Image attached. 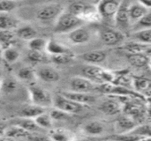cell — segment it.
Returning <instances> with one entry per match:
<instances>
[{
    "label": "cell",
    "mask_w": 151,
    "mask_h": 141,
    "mask_svg": "<svg viewBox=\"0 0 151 141\" xmlns=\"http://www.w3.org/2000/svg\"><path fill=\"white\" fill-rule=\"evenodd\" d=\"M142 137L133 133H123V134H114L108 139L114 141H139Z\"/></svg>",
    "instance_id": "cell-36"
},
{
    "label": "cell",
    "mask_w": 151,
    "mask_h": 141,
    "mask_svg": "<svg viewBox=\"0 0 151 141\" xmlns=\"http://www.w3.org/2000/svg\"><path fill=\"white\" fill-rule=\"evenodd\" d=\"M0 95H1V92H0Z\"/></svg>",
    "instance_id": "cell-47"
},
{
    "label": "cell",
    "mask_w": 151,
    "mask_h": 141,
    "mask_svg": "<svg viewBox=\"0 0 151 141\" xmlns=\"http://www.w3.org/2000/svg\"><path fill=\"white\" fill-rule=\"evenodd\" d=\"M19 57H20V52L13 46L3 50L2 59L9 64H12L16 63L19 60Z\"/></svg>",
    "instance_id": "cell-29"
},
{
    "label": "cell",
    "mask_w": 151,
    "mask_h": 141,
    "mask_svg": "<svg viewBox=\"0 0 151 141\" xmlns=\"http://www.w3.org/2000/svg\"><path fill=\"white\" fill-rule=\"evenodd\" d=\"M137 87L140 88V89H145L147 87H148V81L144 79H137V83H136Z\"/></svg>",
    "instance_id": "cell-40"
},
{
    "label": "cell",
    "mask_w": 151,
    "mask_h": 141,
    "mask_svg": "<svg viewBox=\"0 0 151 141\" xmlns=\"http://www.w3.org/2000/svg\"><path fill=\"white\" fill-rule=\"evenodd\" d=\"M3 50H4V49H2V47L0 46V60L2 59V54H3Z\"/></svg>",
    "instance_id": "cell-44"
},
{
    "label": "cell",
    "mask_w": 151,
    "mask_h": 141,
    "mask_svg": "<svg viewBox=\"0 0 151 141\" xmlns=\"http://www.w3.org/2000/svg\"><path fill=\"white\" fill-rule=\"evenodd\" d=\"M46 112V109H43L42 107L36 106L35 104H31L28 106L24 107L20 112H19V116L22 118H27V119H35L38 116L43 114Z\"/></svg>",
    "instance_id": "cell-20"
},
{
    "label": "cell",
    "mask_w": 151,
    "mask_h": 141,
    "mask_svg": "<svg viewBox=\"0 0 151 141\" xmlns=\"http://www.w3.org/2000/svg\"><path fill=\"white\" fill-rule=\"evenodd\" d=\"M50 115L51 117V118L53 120H56V121H62V120H65L68 118L69 117V114L60 110H58V109H55L53 108L50 112Z\"/></svg>",
    "instance_id": "cell-39"
},
{
    "label": "cell",
    "mask_w": 151,
    "mask_h": 141,
    "mask_svg": "<svg viewBox=\"0 0 151 141\" xmlns=\"http://www.w3.org/2000/svg\"><path fill=\"white\" fill-rule=\"evenodd\" d=\"M70 88L72 92L89 94L96 89V86L92 80L85 77H73L70 80Z\"/></svg>",
    "instance_id": "cell-8"
},
{
    "label": "cell",
    "mask_w": 151,
    "mask_h": 141,
    "mask_svg": "<svg viewBox=\"0 0 151 141\" xmlns=\"http://www.w3.org/2000/svg\"><path fill=\"white\" fill-rule=\"evenodd\" d=\"M53 108L60 110L67 114H77L79 112H81L83 108L84 105L77 103L70 99H68L67 97L64 96L62 94H57L53 97Z\"/></svg>",
    "instance_id": "cell-5"
},
{
    "label": "cell",
    "mask_w": 151,
    "mask_h": 141,
    "mask_svg": "<svg viewBox=\"0 0 151 141\" xmlns=\"http://www.w3.org/2000/svg\"><path fill=\"white\" fill-rule=\"evenodd\" d=\"M16 34L11 30H0V46L3 49L12 47Z\"/></svg>",
    "instance_id": "cell-26"
},
{
    "label": "cell",
    "mask_w": 151,
    "mask_h": 141,
    "mask_svg": "<svg viewBox=\"0 0 151 141\" xmlns=\"http://www.w3.org/2000/svg\"><path fill=\"white\" fill-rule=\"evenodd\" d=\"M121 1L117 0H104L97 4V11L101 19H114L119 8Z\"/></svg>",
    "instance_id": "cell-7"
},
{
    "label": "cell",
    "mask_w": 151,
    "mask_h": 141,
    "mask_svg": "<svg viewBox=\"0 0 151 141\" xmlns=\"http://www.w3.org/2000/svg\"><path fill=\"white\" fill-rule=\"evenodd\" d=\"M101 141H114V140H111L108 139V140H101Z\"/></svg>",
    "instance_id": "cell-45"
},
{
    "label": "cell",
    "mask_w": 151,
    "mask_h": 141,
    "mask_svg": "<svg viewBox=\"0 0 151 141\" xmlns=\"http://www.w3.org/2000/svg\"><path fill=\"white\" fill-rule=\"evenodd\" d=\"M130 2L128 1H121L119 8L115 16V21L117 26L121 29H127L131 21L129 16V7Z\"/></svg>",
    "instance_id": "cell-9"
},
{
    "label": "cell",
    "mask_w": 151,
    "mask_h": 141,
    "mask_svg": "<svg viewBox=\"0 0 151 141\" xmlns=\"http://www.w3.org/2000/svg\"><path fill=\"white\" fill-rule=\"evenodd\" d=\"M27 90L32 104L42 107L43 109L53 106V97L44 88L33 83L28 86Z\"/></svg>",
    "instance_id": "cell-3"
},
{
    "label": "cell",
    "mask_w": 151,
    "mask_h": 141,
    "mask_svg": "<svg viewBox=\"0 0 151 141\" xmlns=\"http://www.w3.org/2000/svg\"><path fill=\"white\" fill-rule=\"evenodd\" d=\"M13 125H19L21 128H23L24 130H26L27 132H28L29 133H38L39 129H41L36 123L35 122L34 119H27V118H19L17 120V122Z\"/></svg>",
    "instance_id": "cell-30"
},
{
    "label": "cell",
    "mask_w": 151,
    "mask_h": 141,
    "mask_svg": "<svg viewBox=\"0 0 151 141\" xmlns=\"http://www.w3.org/2000/svg\"><path fill=\"white\" fill-rule=\"evenodd\" d=\"M16 78L18 80L27 82L28 85L35 83L36 79L35 69L32 68L31 66H24L19 68L16 72Z\"/></svg>",
    "instance_id": "cell-16"
},
{
    "label": "cell",
    "mask_w": 151,
    "mask_h": 141,
    "mask_svg": "<svg viewBox=\"0 0 151 141\" xmlns=\"http://www.w3.org/2000/svg\"><path fill=\"white\" fill-rule=\"evenodd\" d=\"M15 34H16V36L19 37V39H22V40H25V41H31L32 39L37 37V32L36 30L29 26V25H25V26H19L16 31H15Z\"/></svg>",
    "instance_id": "cell-22"
},
{
    "label": "cell",
    "mask_w": 151,
    "mask_h": 141,
    "mask_svg": "<svg viewBox=\"0 0 151 141\" xmlns=\"http://www.w3.org/2000/svg\"><path fill=\"white\" fill-rule=\"evenodd\" d=\"M36 79L42 81L53 83L60 79V75L57 70L48 65H40L35 69Z\"/></svg>",
    "instance_id": "cell-10"
},
{
    "label": "cell",
    "mask_w": 151,
    "mask_h": 141,
    "mask_svg": "<svg viewBox=\"0 0 151 141\" xmlns=\"http://www.w3.org/2000/svg\"><path fill=\"white\" fill-rule=\"evenodd\" d=\"M68 12L81 18L82 20L96 21L100 18V15L97 11V6L94 4L84 2V1H75L71 3L66 10Z\"/></svg>",
    "instance_id": "cell-1"
},
{
    "label": "cell",
    "mask_w": 151,
    "mask_h": 141,
    "mask_svg": "<svg viewBox=\"0 0 151 141\" xmlns=\"http://www.w3.org/2000/svg\"><path fill=\"white\" fill-rule=\"evenodd\" d=\"M27 58L29 62L32 64H43L47 60V57L43 52H35V51H30L28 53Z\"/></svg>",
    "instance_id": "cell-37"
},
{
    "label": "cell",
    "mask_w": 151,
    "mask_h": 141,
    "mask_svg": "<svg viewBox=\"0 0 151 141\" xmlns=\"http://www.w3.org/2000/svg\"><path fill=\"white\" fill-rule=\"evenodd\" d=\"M46 51L50 55V56H55V55H60V54H66V53H72L71 50L64 46L63 44L58 42L57 41L50 39L48 41V45Z\"/></svg>",
    "instance_id": "cell-24"
},
{
    "label": "cell",
    "mask_w": 151,
    "mask_h": 141,
    "mask_svg": "<svg viewBox=\"0 0 151 141\" xmlns=\"http://www.w3.org/2000/svg\"><path fill=\"white\" fill-rule=\"evenodd\" d=\"M30 135L31 133H29L28 132H27L20 126L13 125L12 126H8L4 137L10 138L15 140H19L23 139H29Z\"/></svg>",
    "instance_id": "cell-19"
},
{
    "label": "cell",
    "mask_w": 151,
    "mask_h": 141,
    "mask_svg": "<svg viewBox=\"0 0 151 141\" xmlns=\"http://www.w3.org/2000/svg\"><path fill=\"white\" fill-rule=\"evenodd\" d=\"M82 74L88 79L100 81L104 83H111L113 80V75L96 65H87L82 69Z\"/></svg>",
    "instance_id": "cell-6"
},
{
    "label": "cell",
    "mask_w": 151,
    "mask_h": 141,
    "mask_svg": "<svg viewBox=\"0 0 151 141\" xmlns=\"http://www.w3.org/2000/svg\"><path fill=\"white\" fill-rule=\"evenodd\" d=\"M0 141H19L15 140H12V139H10V138H7V137H3L0 139Z\"/></svg>",
    "instance_id": "cell-42"
},
{
    "label": "cell",
    "mask_w": 151,
    "mask_h": 141,
    "mask_svg": "<svg viewBox=\"0 0 151 141\" xmlns=\"http://www.w3.org/2000/svg\"><path fill=\"white\" fill-rule=\"evenodd\" d=\"M139 141H151V138H150V137H142Z\"/></svg>",
    "instance_id": "cell-43"
},
{
    "label": "cell",
    "mask_w": 151,
    "mask_h": 141,
    "mask_svg": "<svg viewBox=\"0 0 151 141\" xmlns=\"http://www.w3.org/2000/svg\"><path fill=\"white\" fill-rule=\"evenodd\" d=\"M15 1H0V13H9L17 7Z\"/></svg>",
    "instance_id": "cell-38"
},
{
    "label": "cell",
    "mask_w": 151,
    "mask_h": 141,
    "mask_svg": "<svg viewBox=\"0 0 151 141\" xmlns=\"http://www.w3.org/2000/svg\"><path fill=\"white\" fill-rule=\"evenodd\" d=\"M101 40L107 46H116L121 43L124 39V34H122L119 30H115L112 28H105L101 31Z\"/></svg>",
    "instance_id": "cell-11"
},
{
    "label": "cell",
    "mask_w": 151,
    "mask_h": 141,
    "mask_svg": "<svg viewBox=\"0 0 151 141\" xmlns=\"http://www.w3.org/2000/svg\"><path fill=\"white\" fill-rule=\"evenodd\" d=\"M36 125L41 129H48L51 130L53 126V119L51 118L50 113H43L40 116H38L36 118L34 119Z\"/></svg>",
    "instance_id": "cell-31"
},
{
    "label": "cell",
    "mask_w": 151,
    "mask_h": 141,
    "mask_svg": "<svg viewBox=\"0 0 151 141\" xmlns=\"http://www.w3.org/2000/svg\"><path fill=\"white\" fill-rule=\"evenodd\" d=\"M133 37L136 42L151 44V28H142L133 34Z\"/></svg>",
    "instance_id": "cell-32"
},
{
    "label": "cell",
    "mask_w": 151,
    "mask_h": 141,
    "mask_svg": "<svg viewBox=\"0 0 151 141\" xmlns=\"http://www.w3.org/2000/svg\"><path fill=\"white\" fill-rule=\"evenodd\" d=\"M73 58V53H66V54H60L50 56V61L57 64H69Z\"/></svg>",
    "instance_id": "cell-35"
},
{
    "label": "cell",
    "mask_w": 151,
    "mask_h": 141,
    "mask_svg": "<svg viewBox=\"0 0 151 141\" xmlns=\"http://www.w3.org/2000/svg\"><path fill=\"white\" fill-rule=\"evenodd\" d=\"M84 132L88 135H99L104 132V126L99 122H90L84 126Z\"/></svg>",
    "instance_id": "cell-33"
},
{
    "label": "cell",
    "mask_w": 151,
    "mask_h": 141,
    "mask_svg": "<svg viewBox=\"0 0 151 141\" xmlns=\"http://www.w3.org/2000/svg\"><path fill=\"white\" fill-rule=\"evenodd\" d=\"M50 139L51 141H69L70 140V134L60 129H51L50 132Z\"/></svg>",
    "instance_id": "cell-34"
},
{
    "label": "cell",
    "mask_w": 151,
    "mask_h": 141,
    "mask_svg": "<svg viewBox=\"0 0 151 141\" xmlns=\"http://www.w3.org/2000/svg\"><path fill=\"white\" fill-rule=\"evenodd\" d=\"M148 14V7L142 2H135L130 4L129 16L131 22H139Z\"/></svg>",
    "instance_id": "cell-12"
},
{
    "label": "cell",
    "mask_w": 151,
    "mask_h": 141,
    "mask_svg": "<svg viewBox=\"0 0 151 141\" xmlns=\"http://www.w3.org/2000/svg\"><path fill=\"white\" fill-rule=\"evenodd\" d=\"M62 94L65 97H67L68 99L85 105V104H89L92 103L94 102H96V96L90 94H87V93H78V92H63Z\"/></svg>",
    "instance_id": "cell-15"
},
{
    "label": "cell",
    "mask_w": 151,
    "mask_h": 141,
    "mask_svg": "<svg viewBox=\"0 0 151 141\" xmlns=\"http://www.w3.org/2000/svg\"><path fill=\"white\" fill-rule=\"evenodd\" d=\"M7 128H8V126L5 123L0 122V139L5 136V132H6Z\"/></svg>",
    "instance_id": "cell-41"
},
{
    "label": "cell",
    "mask_w": 151,
    "mask_h": 141,
    "mask_svg": "<svg viewBox=\"0 0 151 141\" xmlns=\"http://www.w3.org/2000/svg\"><path fill=\"white\" fill-rule=\"evenodd\" d=\"M19 23L16 17L9 13H0V30L13 31L19 27Z\"/></svg>",
    "instance_id": "cell-18"
},
{
    "label": "cell",
    "mask_w": 151,
    "mask_h": 141,
    "mask_svg": "<svg viewBox=\"0 0 151 141\" xmlns=\"http://www.w3.org/2000/svg\"><path fill=\"white\" fill-rule=\"evenodd\" d=\"M64 7L59 3H49L40 7L35 14L36 19L42 23H49L58 19V18L63 13Z\"/></svg>",
    "instance_id": "cell-4"
},
{
    "label": "cell",
    "mask_w": 151,
    "mask_h": 141,
    "mask_svg": "<svg viewBox=\"0 0 151 141\" xmlns=\"http://www.w3.org/2000/svg\"><path fill=\"white\" fill-rule=\"evenodd\" d=\"M84 22L85 21L81 18L68 12L67 11H64L55 22L54 32L57 34H69L74 29L82 26Z\"/></svg>",
    "instance_id": "cell-2"
},
{
    "label": "cell",
    "mask_w": 151,
    "mask_h": 141,
    "mask_svg": "<svg viewBox=\"0 0 151 141\" xmlns=\"http://www.w3.org/2000/svg\"><path fill=\"white\" fill-rule=\"evenodd\" d=\"M81 59L88 63L97 64L101 63L105 60L106 58V52L103 50H92L88 52H85L80 55Z\"/></svg>",
    "instance_id": "cell-21"
},
{
    "label": "cell",
    "mask_w": 151,
    "mask_h": 141,
    "mask_svg": "<svg viewBox=\"0 0 151 141\" xmlns=\"http://www.w3.org/2000/svg\"><path fill=\"white\" fill-rule=\"evenodd\" d=\"M128 62L134 67H144L149 64L150 58L146 54H128Z\"/></svg>",
    "instance_id": "cell-27"
},
{
    "label": "cell",
    "mask_w": 151,
    "mask_h": 141,
    "mask_svg": "<svg viewBox=\"0 0 151 141\" xmlns=\"http://www.w3.org/2000/svg\"><path fill=\"white\" fill-rule=\"evenodd\" d=\"M0 80H1V73H0Z\"/></svg>",
    "instance_id": "cell-46"
},
{
    "label": "cell",
    "mask_w": 151,
    "mask_h": 141,
    "mask_svg": "<svg viewBox=\"0 0 151 141\" xmlns=\"http://www.w3.org/2000/svg\"><path fill=\"white\" fill-rule=\"evenodd\" d=\"M101 110L106 115L113 116V115L119 113L122 108L119 102L114 101V100H107L101 105Z\"/></svg>",
    "instance_id": "cell-25"
},
{
    "label": "cell",
    "mask_w": 151,
    "mask_h": 141,
    "mask_svg": "<svg viewBox=\"0 0 151 141\" xmlns=\"http://www.w3.org/2000/svg\"><path fill=\"white\" fill-rule=\"evenodd\" d=\"M124 48L129 52V54H146V52L151 49V45L134 41L127 42Z\"/></svg>",
    "instance_id": "cell-23"
},
{
    "label": "cell",
    "mask_w": 151,
    "mask_h": 141,
    "mask_svg": "<svg viewBox=\"0 0 151 141\" xmlns=\"http://www.w3.org/2000/svg\"><path fill=\"white\" fill-rule=\"evenodd\" d=\"M48 40L42 37H35L28 42L27 47L30 51L35 52H44L47 49Z\"/></svg>",
    "instance_id": "cell-28"
},
{
    "label": "cell",
    "mask_w": 151,
    "mask_h": 141,
    "mask_svg": "<svg viewBox=\"0 0 151 141\" xmlns=\"http://www.w3.org/2000/svg\"><path fill=\"white\" fill-rule=\"evenodd\" d=\"M19 88V81L17 78L6 77L0 80V92L4 95H12Z\"/></svg>",
    "instance_id": "cell-13"
},
{
    "label": "cell",
    "mask_w": 151,
    "mask_h": 141,
    "mask_svg": "<svg viewBox=\"0 0 151 141\" xmlns=\"http://www.w3.org/2000/svg\"><path fill=\"white\" fill-rule=\"evenodd\" d=\"M134 128H135V122L127 117H120L115 123V130L117 132V134L128 133Z\"/></svg>",
    "instance_id": "cell-17"
},
{
    "label": "cell",
    "mask_w": 151,
    "mask_h": 141,
    "mask_svg": "<svg viewBox=\"0 0 151 141\" xmlns=\"http://www.w3.org/2000/svg\"><path fill=\"white\" fill-rule=\"evenodd\" d=\"M68 39L73 44H82L89 41L90 33L87 28L81 26L70 32L68 34Z\"/></svg>",
    "instance_id": "cell-14"
}]
</instances>
